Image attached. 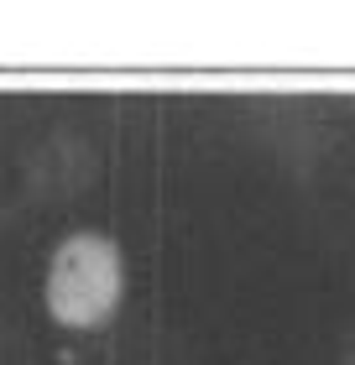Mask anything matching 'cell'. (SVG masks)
Segmentation results:
<instances>
[{"label":"cell","instance_id":"1","mask_svg":"<svg viewBox=\"0 0 355 365\" xmlns=\"http://www.w3.org/2000/svg\"><path fill=\"white\" fill-rule=\"evenodd\" d=\"M121 287H126V267L110 235L79 230L53 251L47 261V313L63 329H99L110 324V313L121 308Z\"/></svg>","mask_w":355,"mask_h":365}]
</instances>
